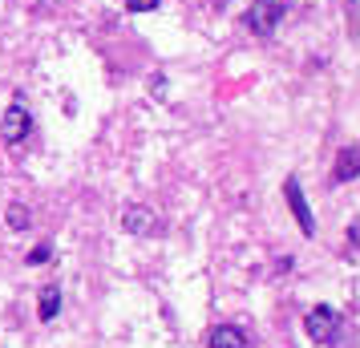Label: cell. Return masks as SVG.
I'll return each instance as SVG.
<instances>
[{"mask_svg":"<svg viewBox=\"0 0 360 348\" xmlns=\"http://www.w3.org/2000/svg\"><path fill=\"white\" fill-rule=\"evenodd\" d=\"M340 328V312L332 304H316L308 316H304V332H308L316 344H332V336Z\"/></svg>","mask_w":360,"mask_h":348,"instance_id":"6da1fadb","label":"cell"},{"mask_svg":"<svg viewBox=\"0 0 360 348\" xmlns=\"http://www.w3.org/2000/svg\"><path fill=\"white\" fill-rule=\"evenodd\" d=\"M247 29L259 37H271L279 29V20H283V4L279 0H255L251 8H247Z\"/></svg>","mask_w":360,"mask_h":348,"instance_id":"7a4b0ae2","label":"cell"},{"mask_svg":"<svg viewBox=\"0 0 360 348\" xmlns=\"http://www.w3.org/2000/svg\"><path fill=\"white\" fill-rule=\"evenodd\" d=\"M29 130H33V117H29V110L25 105H8L4 110V122H0V138L8 142V146H17V142H25L29 138Z\"/></svg>","mask_w":360,"mask_h":348,"instance_id":"3957f363","label":"cell"},{"mask_svg":"<svg viewBox=\"0 0 360 348\" xmlns=\"http://www.w3.org/2000/svg\"><path fill=\"white\" fill-rule=\"evenodd\" d=\"M283 195H288V207H292V215H295V223H300V231L308 235H316V219H311V211H308V199H304V191H300V179H288L283 183Z\"/></svg>","mask_w":360,"mask_h":348,"instance_id":"277c9868","label":"cell"},{"mask_svg":"<svg viewBox=\"0 0 360 348\" xmlns=\"http://www.w3.org/2000/svg\"><path fill=\"white\" fill-rule=\"evenodd\" d=\"M356 174H360V146H344L336 154V166H332V186L352 183Z\"/></svg>","mask_w":360,"mask_h":348,"instance_id":"5b68a950","label":"cell"},{"mask_svg":"<svg viewBox=\"0 0 360 348\" xmlns=\"http://www.w3.org/2000/svg\"><path fill=\"white\" fill-rule=\"evenodd\" d=\"M122 227L130 235H146L150 227H154V219H150V207H142V202H130L126 211H122Z\"/></svg>","mask_w":360,"mask_h":348,"instance_id":"8992f818","label":"cell"},{"mask_svg":"<svg viewBox=\"0 0 360 348\" xmlns=\"http://www.w3.org/2000/svg\"><path fill=\"white\" fill-rule=\"evenodd\" d=\"M211 348H247V336L235 324H219V328L211 332V340H207Z\"/></svg>","mask_w":360,"mask_h":348,"instance_id":"52a82bcc","label":"cell"},{"mask_svg":"<svg viewBox=\"0 0 360 348\" xmlns=\"http://www.w3.org/2000/svg\"><path fill=\"white\" fill-rule=\"evenodd\" d=\"M61 312V288L49 283V288H41V299H37V316L41 320H53V316Z\"/></svg>","mask_w":360,"mask_h":348,"instance_id":"ba28073f","label":"cell"},{"mask_svg":"<svg viewBox=\"0 0 360 348\" xmlns=\"http://www.w3.org/2000/svg\"><path fill=\"white\" fill-rule=\"evenodd\" d=\"M8 227H13V231H29V207L13 202V207H8Z\"/></svg>","mask_w":360,"mask_h":348,"instance_id":"9c48e42d","label":"cell"},{"mask_svg":"<svg viewBox=\"0 0 360 348\" xmlns=\"http://www.w3.org/2000/svg\"><path fill=\"white\" fill-rule=\"evenodd\" d=\"M49 259H53V247H49V243H41V247H33V251H29V264H49Z\"/></svg>","mask_w":360,"mask_h":348,"instance_id":"30bf717a","label":"cell"},{"mask_svg":"<svg viewBox=\"0 0 360 348\" xmlns=\"http://www.w3.org/2000/svg\"><path fill=\"white\" fill-rule=\"evenodd\" d=\"M158 4H162V0H126V8H130V13H154Z\"/></svg>","mask_w":360,"mask_h":348,"instance_id":"8fae6325","label":"cell"},{"mask_svg":"<svg viewBox=\"0 0 360 348\" xmlns=\"http://www.w3.org/2000/svg\"><path fill=\"white\" fill-rule=\"evenodd\" d=\"M348 243H352V247H360V223H352V227H348Z\"/></svg>","mask_w":360,"mask_h":348,"instance_id":"7c38bea8","label":"cell"}]
</instances>
